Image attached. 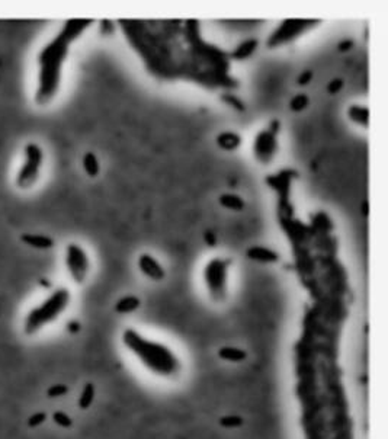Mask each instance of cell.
Returning <instances> with one entry per match:
<instances>
[{
  "mask_svg": "<svg viewBox=\"0 0 388 439\" xmlns=\"http://www.w3.org/2000/svg\"><path fill=\"white\" fill-rule=\"evenodd\" d=\"M125 350L152 377L173 383L184 375L185 362L177 350L163 340L148 337L134 327H127L121 335Z\"/></svg>",
  "mask_w": 388,
  "mask_h": 439,
  "instance_id": "1",
  "label": "cell"
},
{
  "mask_svg": "<svg viewBox=\"0 0 388 439\" xmlns=\"http://www.w3.org/2000/svg\"><path fill=\"white\" fill-rule=\"evenodd\" d=\"M74 41L70 34L62 31L58 35L42 47L38 54V76L34 101L40 106H47L57 98L60 92L63 77V66L67 60L70 44Z\"/></svg>",
  "mask_w": 388,
  "mask_h": 439,
  "instance_id": "2",
  "label": "cell"
},
{
  "mask_svg": "<svg viewBox=\"0 0 388 439\" xmlns=\"http://www.w3.org/2000/svg\"><path fill=\"white\" fill-rule=\"evenodd\" d=\"M72 303V292L67 288L54 289L45 300H42L38 306H35L28 311L23 318V332L25 335L32 336L41 332L44 327L50 326L57 321L64 314Z\"/></svg>",
  "mask_w": 388,
  "mask_h": 439,
  "instance_id": "3",
  "label": "cell"
},
{
  "mask_svg": "<svg viewBox=\"0 0 388 439\" xmlns=\"http://www.w3.org/2000/svg\"><path fill=\"white\" fill-rule=\"evenodd\" d=\"M230 268L231 259L228 257H213L205 264L202 271L205 292L214 304H223L228 298Z\"/></svg>",
  "mask_w": 388,
  "mask_h": 439,
  "instance_id": "4",
  "label": "cell"
},
{
  "mask_svg": "<svg viewBox=\"0 0 388 439\" xmlns=\"http://www.w3.org/2000/svg\"><path fill=\"white\" fill-rule=\"evenodd\" d=\"M44 166V150L40 144L28 143L23 147L22 163L16 172L15 185L21 191H28L40 181Z\"/></svg>",
  "mask_w": 388,
  "mask_h": 439,
  "instance_id": "5",
  "label": "cell"
},
{
  "mask_svg": "<svg viewBox=\"0 0 388 439\" xmlns=\"http://www.w3.org/2000/svg\"><path fill=\"white\" fill-rule=\"evenodd\" d=\"M320 21H310V19H286L282 21L275 28V31L271 32V35L266 40L267 48H279L286 44H291L300 37H303L306 32L314 28Z\"/></svg>",
  "mask_w": 388,
  "mask_h": 439,
  "instance_id": "6",
  "label": "cell"
},
{
  "mask_svg": "<svg viewBox=\"0 0 388 439\" xmlns=\"http://www.w3.org/2000/svg\"><path fill=\"white\" fill-rule=\"evenodd\" d=\"M278 130H279V123L274 121L269 128L256 134L252 150H253V157L259 164L267 166L275 160L276 154L279 152Z\"/></svg>",
  "mask_w": 388,
  "mask_h": 439,
  "instance_id": "7",
  "label": "cell"
},
{
  "mask_svg": "<svg viewBox=\"0 0 388 439\" xmlns=\"http://www.w3.org/2000/svg\"><path fill=\"white\" fill-rule=\"evenodd\" d=\"M64 264H66L67 272H69L73 282H76V284L86 282L89 272H91V257L83 246L77 245V243L67 245Z\"/></svg>",
  "mask_w": 388,
  "mask_h": 439,
  "instance_id": "8",
  "label": "cell"
},
{
  "mask_svg": "<svg viewBox=\"0 0 388 439\" xmlns=\"http://www.w3.org/2000/svg\"><path fill=\"white\" fill-rule=\"evenodd\" d=\"M137 265H138L141 275H144L147 279H150L153 282H160L166 278V271H164L163 265L159 262V259H156L150 253H141L138 256Z\"/></svg>",
  "mask_w": 388,
  "mask_h": 439,
  "instance_id": "9",
  "label": "cell"
},
{
  "mask_svg": "<svg viewBox=\"0 0 388 439\" xmlns=\"http://www.w3.org/2000/svg\"><path fill=\"white\" fill-rule=\"evenodd\" d=\"M246 256L257 264H265V265H271V264H276L279 260V253L266 247V246H250L246 250Z\"/></svg>",
  "mask_w": 388,
  "mask_h": 439,
  "instance_id": "10",
  "label": "cell"
},
{
  "mask_svg": "<svg viewBox=\"0 0 388 439\" xmlns=\"http://www.w3.org/2000/svg\"><path fill=\"white\" fill-rule=\"evenodd\" d=\"M215 143L223 152H235L237 149H240L243 138L234 131H223L215 137Z\"/></svg>",
  "mask_w": 388,
  "mask_h": 439,
  "instance_id": "11",
  "label": "cell"
},
{
  "mask_svg": "<svg viewBox=\"0 0 388 439\" xmlns=\"http://www.w3.org/2000/svg\"><path fill=\"white\" fill-rule=\"evenodd\" d=\"M347 120L352 124H356L362 128H368L369 125V108L362 105H349L347 106Z\"/></svg>",
  "mask_w": 388,
  "mask_h": 439,
  "instance_id": "12",
  "label": "cell"
},
{
  "mask_svg": "<svg viewBox=\"0 0 388 439\" xmlns=\"http://www.w3.org/2000/svg\"><path fill=\"white\" fill-rule=\"evenodd\" d=\"M218 358L228 364H242L247 359V352L237 346H221L218 349Z\"/></svg>",
  "mask_w": 388,
  "mask_h": 439,
  "instance_id": "13",
  "label": "cell"
},
{
  "mask_svg": "<svg viewBox=\"0 0 388 439\" xmlns=\"http://www.w3.org/2000/svg\"><path fill=\"white\" fill-rule=\"evenodd\" d=\"M140 306H141V300L137 296H124L116 301L115 311L118 314H130V313L137 311Z\"/></svg>",
  "mask_w": 388,
  "mask_h": 439,
  "instance_id": "14",
  "label": "cell"
},
{
  "mask_svg": "<svg viewBox=\"0 0 388 439\" xmlns=\"http://www.w3.org/2000/svg\"><path fill=\"white\" fill-rule=\"evenodd\" d=\"M21 240L25 245L31 246L34 249H40V250H45V249H51L54 246V240L51 237L44 235H23L21 237Z\"/></svg>",
  "mask_w": 388,
  "mask_h": 439,
  "instance_id": "15",
  "label": "cell"
},
{
  "mask_svg": "<svg viewBox=\"0 0 388 439\" xmlns=\"http://www.w3.org/2000/svg\"><path fill=\"white\" fill-rule=\"evenodd\" d=\"M218 202H220V205H221L223 208H225V210H228V211H237V213H238V211H243L246 207L245 199L237 194L220 195Z\"/></svg>",
  "mask_w": 388,
  "mask_h": 439,
  "instance_id": "16",
  "label": "cell"
},
{
  "mask_svg": "<svg viewBox=\"0 0 388 439\" xmlns=\"http://www.w3.org/2000/svg\"><path fill=\"white\" fill-rule=\"evenodd\" d=\"M82 167L84 170V173L87 174L89 178H98L101 173V163L99 159L96 157V154L92 152L83 154L82 159Z\"/></svg>",
  "mask_w": 388,
  "mask_h": 439,
  "instance_id": "17",
  "label": "cell"
},
{
  "mask_svg": "<svg viewBox=\"0 0 388 439\" xmlns=\"http://www.w3.org/2000/svg\"><path fill=\"white\" fill-rule=\"evenodd\" d=\"M256 48H257V40H256V38H249V40L243 41L235 48L233 54H231V57H233L234 60H238V62H240V60H246V58H249V57L253 55Z\"/></svg>",
  "mask_w": 388,
  "mask_h": 439,
  "instance_id": "18",
  "label": "cell"
},
{
  "mask_svg": "<svg viewBox=\"0 0 388 439\" xmlns=\"http://www.w3.org/2000/svg\"><path fill=\"white\" fill-rule=\"evenodd\" d=\"M95 393H96L95 386H93L92 383H87V384L83 387L82 393H80V397H79V407L82 408V410H86V408L91 407V406H92L93 400H95Z\"/></svg>",
  "mask_w": 388,
  "mask_h": 439,
  "instance_id": "19",
  "label": "cell"
},
{
  "mask_svg": "<svg viewBox=\"0 0 388 439\" xmlns=\"http://www.w3.org/2000/svg\"><path fill=\"white\" fill-rule=\"evenodd\" d=\"M308 103H310V98L304 93H300L289 101V109L292 112H303L308 106Z\"/></svg>",
  "mask_w": 388,
  "mask_h": 439,
  "instance_id": "20",
  "label": "cell"
},
{
  "mask_svg": "<svg viewBox=\"0 0 388 439\" xmlns=\"http://www.w3.org/2000/svg\"><path fill=\"white\" fill-rule=\"evenodd\" d=\"M52 420H54L55 425H58V426H62V428L64 429L70 428L73 425L72 418H70L67 413H64V412H55V413L52 415Z\"/></svg>",
  "mask_w": 388,
  "mask_h": 439,
  "instance_id": "21",
  "label": "cell"
},
{
  "mask_svg": "<svg viewBox=\"0 0 388 439\" xmlns=\"http://www.w3.org/2000/svg\"><path fill=\"white\" fill-rule=\"evenodd\" d=\"M67 393H69V387L64 386V384H55V386H52V387L47 390V396L51 398L63 397V396H66Z\"/></svg>",
  "mask_w": 388,
  "mask_h": 439,
  "instance_id": "22",
  "label": "cell"
},
{
  "mask_svg": "<svg viewBox=\"0 0 388 439\" xmlns=\"http://www.w3.org/2000/svg\"><path fill=\"white\" fill-rule=\"evenodd\" d=\"M220 423H221L223 426H225V428L233 429L240 426V425L243 423V419L240 418V416H224V418H221Z\"/></svg>",
  "mask_w": 388,
  "mask_h": 439,
  "instance_id": "23",
  "label": "cell"
},
{
  "mask_svg": "<svg viewBox=\"0 0 388 439\" xmlns=\"http://www.w3.org/2000/svg\"><path fill=\"white\" fill-rule=\"evenodd\" d=\"M343 84H345V83H343L342 79H333V80H330L329 84H327V92L330 93V95H336V93L342 91Z\"/></svg>",
  "mask_w": 388,
  "mask_h": 439,
  "instance_id": "24",
  "label": "cell"
},
{
  "mask_svg": "<svg viewBox=\"0 0 388 439\" xmlns=\"http://www.w3.org/2000/svg\"><path fill=\"white\" fill-rule=\"evenodd\" d=\"M45 418H47V415L45 413H35V415H32L31 418L28 419V425L31 426V428H37V426H40L42 422L45 420Z\"/></svg>",
  "mask_w": 388,
  "mask_h": 439,
  "instance_id": "25",
  "label": "cell"
},
{
  "mask_svg": "<svg viewBox=\"0 0 388 439\" xmlns=\"http://www.w3.org/2000/svg\"><path fill=\"white\" fill-rule=\"evenodd\" d=\"M311 79H313V72H311V70H304V72L298 76L296 83H298L300 86H306V84L311 82Z\"/></svg>",
  "mask_w": 388,
  "mask_h": 439,
  "instance_id": "26",
  "label": "cell"
},
{
  "mask_svg": "<svg viewBox=\"0 0 388 439\" xmlns=\"http://www.w3.org/2000/svg\"><path fill=\"white\" fill-rule=\"evenodd\" d=\"M350 45H352V41L340 42V47H339V50H340V51H342V50H347V48H350Z\"/></svg>",
  "mask_w": 388,
  "mask_h": 439,
  "instance_id": "27",
  "label": "cell"
}]
</instances>
